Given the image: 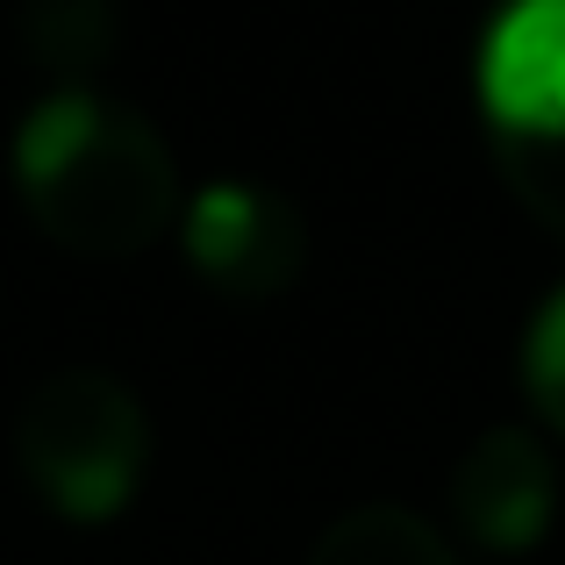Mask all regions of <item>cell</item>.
<instances>
[{"label":"cell","instance_id":"cell-1","mask_svg":"<svg viewBox=\"0 0 565 565\" xmlns=\"http://www.w3.org/2000/svg\"><path fill=\"white\" fill-rule=\"evenodd\" d=\"M14 193L29 222L79 258H137L180 222L172 143L129 100L94 86H65L22 115Z\"/></svg>","mask_w":565,"mask_h":565},{"label":"cell","instance_id":"cell-2","mask_svg":"<svg viewBox=\"0 0 565 565\" xmlns=\"http://www.w3.org/2000/svg\"><path fill=\"white\" fill-rule=\"evenodd\" d=\"M14 458L22 480L51 501L65 523L100 530L129 515L151 472V415L137 386L100 373V365H65L22 401L14 415Z\"/></svg>","mask_w":565,"mask_h":565},{"label":"cell","instance_id":"cell-3","mask_svg":"<svg viewBox=\"0 0 565 565\" xmlns=\"http://www.w3.org/2000/svg\"><path fill=\"white\" fill-rule=\"evenodd\" d=\"M472 79L509 193L565 236V0H523L494 14Z\"/></svg>","mask_w":565,"mask_h":565},{"label":"cell","instance_id":"cell-4","mask_svg":"<svg viewBox=\"0 0 565 565\" xmlns=\"http://www.w3.org/2000/svg\"><path fill=\"white\" fill-rule=\"evenodd\" d=\"M180 250L201 287L230 301H279L308 273V215L273 186L215 180L180 207Z\"/></svg>","mask_w":565,"mask_h":565},{"label":"cell","instance_id":"cell-5","mask_svg":"<svg viewBox=\"0 0 565 565\" xmlns=\"http://www.w3.org/2000/svg\"><path fill=\"white\" fill-rule=\"evenodd\" d=\"M451 530L480 552H537L558 515V458L537 429H480L451 466Z\"/></svg>","mask_w":565,"mask_h":565},{"label":"cell","instance_id":"cell-6","mask_svg":"<svg viewBox=\"0 0 565 565\" xmlns=\"http://www.w3.org/2000/svg\"><path fill=\"white\" fill-rule=\"evenodd\" d=\"M308 565H458V552L429 515L401 509V501H365L308 544Z\"/></svg>","mask_w":565,"mask_h":565},{"label":"cell","instance_id":"cell-7","mask_svg":"<svg viewBox=\"0 0 565 565\" xmlns=\"http://www.w3.org/2000/svg\"><path fill=\"white\" fill-rule=\"evenodd\" d=\"M14 36H22V51L36 57L43 72L79 79V72H94V65L115 57V43H122V14L100 8V0H36V8H22Z\"/></svg>","mask_w":565,"mask_h":565},{"label":"cell","instance_id":"cell-8","mask_svg":"<svg viewBox=\"0 0 565 565\" xmlns=\"http://www.w3.org/2000/svg\"><path fill=\"white\" fill-rule=\"evenodd\" d=\"M523 394H530V408L565 437V287L530 316V330H523Z\"/></svg>","mask_w":565,"mask_h":565}]
</instances>
